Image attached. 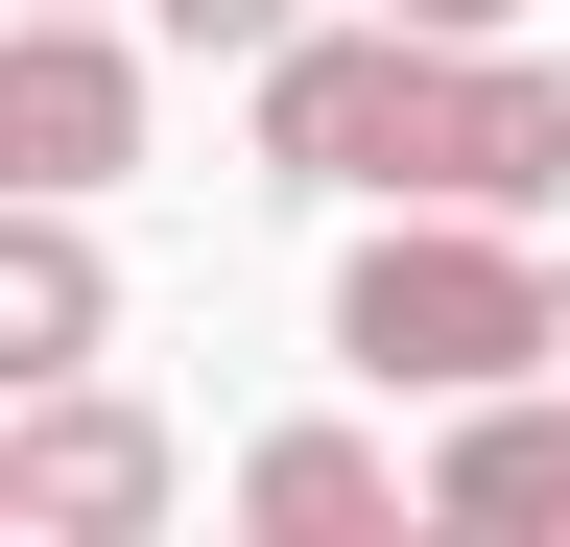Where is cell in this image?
Returning <instances> with one entry per match:
<instances>
[{
    "label": "cell",
    "instance_id": "cell-1",
    "mask_svg": "<svg viewBox=\"0 0 570 547\" xmlns=\"http://www.w3.org/2000/svg\"><path fill=\"white\" fill-rule=\"evenodd\" d=\"M262 191H381V215H547L570 72L499 25H285L262 48Z\"/></svg>",
    "mask_w": 570,
    "mask_h": 547
},
{
    "label": "cell",
    "instance_id": "cell-2",
    "mask_svg": "<svg viewBox=\"0 0 570 547\" xmlns=\"http://www.w3.org/2000/svg\"><path fill=\"white\" fill-rule=\"evenodd\" d=\"M333 358L381 404H475V381H547L570 358V238L547 215H381L333 262Z\"/></svg>",
    "mask_w": 570,
    "mask_h": 547
},
{
    "label": "cell",
    "instance_id": "cell-3",
    "mask_svg": "<svg viewBox=\"0 0 570 547\" xmlns=\"http://www.w3.org/2000/svg\"><path fill=\"white\" fill-rule=\"evenodd\" d=\"M119 167H142L119 0H0V191H119Z\"/></svg>",
    "mask_w": 570,
    "mask_h": 547
},
{
    "label": "cell",
    "instance_id": "cell-4",
    "mask_svg": "<svg viewBox=\"0 0 570 547\" xmlns=\"http://www.w3.org/2000/svg\"><path fill=\"white\" fill-rule=\"evenodd\" d=\"M119 358V262H96V191H0V404L96 381Z\"/></svg>",
    "mask_w": 570,
    "mask_h": 547
},
{
    "label": "cell",
    "instance_id": "cell-5",
    "mask_svg": "<svg viewBox=\"0 0 570 547\" xmlns=\"http://www.w3.org/2000/svg\"><path fill=\"white\" fill-rule=\"evenodd\" d=\"M167 476H190L167 404H119V381H48V404H24V524H48V547H142Z\"/></svg>",
    "mask_w": 570,
    "mask_h": 547
},
{
    "label": "cell",
    "instance_id": "cell-6",
    "mask_svg": "<svg viewBox=\"0 0 570 547\" xmlns=\"http://www.w3.org/2000/svg\"><path fill=\"white\" fill-rule=\"evenodd\" d=\"M428 524L452 547H547L570 524V381H475L452 429H428Z\"/></svg>",
    "mask_w": 570,
    "mask_h": 547
},
{
    "label": "cell",
    "instance_id": "cell-7",
    "mask_svg": "<svg viewBox=\"0 0 570 547\" xmlns=\"http://www.w3.org/2000/svg\"><path fill=\"white\" fill-rule=\"evenodd\" d=\"M404 500H428V476H404L381 429H262V452H238V524H285V547H381Z\"/></svg>",
    "mask_w": 570,
    "mask_h": 547
},
{
    "label": "cell",
    "instance_id": "cell-8",
    "mask_svg": "<svg viewBox=\"0 0 570 547\" xmlns=\"http://www.w3.org/2000/svg\"><path fill=\"white\" fill-rule=\"evenodd\" d=\"M142 25H167V48H238V72H262V48L309 25V0H142Z\"/></svg>",
    "mask_w": 570,
    "mask_h": 547
},
{
    "label": "cell",
    "instance_id": "cell-9",
    "mask_svg": "<svg viewBox=\"0 0 570 547\" xmlns=\"http://www.w3.org/2000/svg\"><path fill=\"white\" fill-rule=\"evenodd\" d=\"M381 25H523V0H381Z\"/></svg>",
    "mask_w": 570,
    "mask_h": 547
},
{
    "label": "cell",
    "instance_id": "cell-10",
    "mask_svg": "<svg viewBox=\"0 0 570 547\" xmlns=\"http://www.w3.org/2000/svg\"><path fill=\"white\" fill-rule=\"evenodd\" d=\"M0 524H24V404H0Z\"/></svg>",
    "mask_w": 570,
    "mask_h": 547
}]
</instances>
